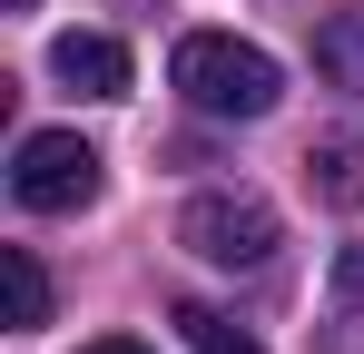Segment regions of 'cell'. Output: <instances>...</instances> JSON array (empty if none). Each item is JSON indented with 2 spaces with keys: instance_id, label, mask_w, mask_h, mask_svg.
<instances>
[{
  "instance_id": "cell-9",
  "label": "cell",
  "mask_w": 364,
  "mask_h": 354,
  "mask_svg": "<svg viewBox=\"0 0 364 354\" xmlns=\"http://www.w3.org/2000/svg\"><path fill=\"white\" fill-rule=\"evenodd\" d=\"M315 354H364V315H335V325L315 335Z\"/></svg>"
},
{
  "instance_id": "cell-8",
  "label": "cell",
  "mask_w": 364,
  "mask_h": 354,
  "mask_svg": "<svg viewBox=\"0 0 364 354\" xmlns=\"http://www.w3.org/2000/svg\"><path fill=\"white\" fill-rule=\"evenodd\" d=\"M178 335H187V354H266L237 315H217V305H178Z\"/></svg>"
},
{
  "instance_id": "cell-5",
  "label": "cell",
  "mask_w": 364,
  "mask_h": 354,
  "mask_svg": "<svg viewBox=\"0 0 364 354\" xmlns=\"http://www.w3.org/2000/svg\"><path fill=\"white\" fill-rule=\"evenodd\" d=\"M305 187H315L325 207H364V128L315 138V148H305Z\"/></svg>"
},
{
  "instance_id": "cell-2",
  "label": "cell",
  "mask_w": 364,
  "mask_h": 354,
  "mask_svg": "<svg viewBox=\"0 0 364 354\" xmlns=\"http://www.w3.org/2000/svg\"><path fill=\"white\" fill-rule=\"evenodd\" d=\"M276 236L286 227H276V207L256 187H207V197H187V217H178V246L207 256V266H266Z\"/></svg>"
},
{
  "instance_id": "cell-7",
  "label": "cell",
  "mask_w": 364,
  "mask_h": 354,
  "mask_svg": "<svg viewBox=\"0 0 364 354\" xmlns=\"http://www.w3.org/2000/svg\"><path fill=\"white\" fill-rule=\"evenodd\" d=\"M315 69H325L335 89H364V10H335V20L315 30Z\"/></svg>"
},
{
  "instance_id": "cell-3",
  "label": "cell",
  "mask_w": 364,
  "mask_h": 354,
  "mask_svg": "<svg viewBox=\"0 0 364 354\" xmlns=\"http://www.w3.org/2000/svg\"><path fill=\"white\" fill-rule=\"evenodd\" d=\"M10 197H20V207H40V217L89 207V197H99V148H89L79 128H30V138H20V158H10Z\"/></svg>"
},
{
  "instance_id": "cell-6",
  "label": "cell",
  "mask_w": 364,
  "mask_h": 354,
  "mask_svg": "<svg viewBox=\"0 0 364 354\" xmlns=\"http://www.w3.org/2000/svg\"><path fill=\"white\" fill-rule=\"evenodd\" d=\"M0 295H10V325H20V335L50 325V266H40L30 246H0Z\"/></svg>"
},
{
  "instance_id": "cell-1",
  "label": "cell",
  "mask_w": 364,
  "mask_h": 354,
  "mask_svg": "<svg viewBox=\"0 0 364 354\" xmlns=\"http://www.w3.org/2000/svg\"><path fill=\"white\" fill-rule=\"evenodd\" d=\"M168 79H178V99L197 118H266L286 99V69L256 40H237V30H187L178 59H168Z\"/></svg>"
},
{
  "instance_id": "cell-4",
  "label": "cell",
  "mask_w": 364,
  "mask_h": 354,
  "mask_svg": "<svg viewBox=\"0 0 364 354\" xmlns=\"http://www.w3.org/2000/svg\"><path fill=\"white\" fill-rule=\"evenodd\" d=\"M50 79L79 89V99H128V50L109 30H60L50 40Z\"/></svg>"
},
{
  "instance_id": "cell-10",
  "label": "cell",
  "mask_w": 364,
  "mask_h": 354,
  "mask_svg": "<svg viewBox=\"0 0 364 354\" xmlns=\"http://www.w3.org/2000/svg\"><path fill=\"white\" fill-rule=\"evenodd\" d=\"M89 354H148V345H138V335H109V345H89Z\"/></svg>"
},
{
  "instance_id": "cell-11",
  "label": "cell",
  "mask_w": 364,
  "mask_h": 354,
  "mask_svg": "<svg viewBox=\"0 0 364 354\" xmlns=\"http://www.w3.org/2000/svg\"><path fill=\"white\" fill-rule=\"evenodd\" d=\"M10 10H30V0H10Z\"/></svg>"
}]
</instances>
